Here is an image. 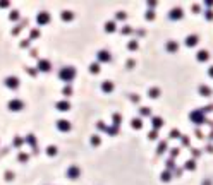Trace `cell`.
I'll return each instance as SVG.
<instances>
[{
	"label": "cell",
	"instance_id": "1",
	"mask_svg": "<svg viewBox=\"0 0 213 185\" xmlns=\"http://www.w3.org/2000/svg\"><path fill=\"white\" fill-rule=\"evenodd\" d=\"M194 43H196V39H194V36H193V39H191V38L187 39V45H194Z\"/></svg>",
	"mask_w": 213,
	"mask_h": 185
}]
</instances>
